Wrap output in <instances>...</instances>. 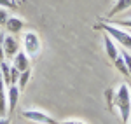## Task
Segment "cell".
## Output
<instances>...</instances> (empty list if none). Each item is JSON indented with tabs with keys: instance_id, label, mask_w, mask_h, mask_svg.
<instances>
[{
	"instance_id": "1",
	"label": "cell",
	"mask_w": 131,
	"mask_h": 124,
	"mask_svg": "<svg viewBox=\"0 0 131 124\" xmlns=\"http://www.w3.org/2000/svg\"><path fill=\"white\" fill-rule=\"evenodd\" d=\"M114 105L119 108V114H121L122 122H128L131 115V91L126 84H121L117 93H115V100Z\"/></svg>"
},
{
	"instance_id": "19",
	"label": "cell",
	"mask_w": 131,
	"mask_h": 124,
	"mask_svg": "<svg viewBox=\"0 0 131 124\" xmlns=\"http://www.w3.org/2000/svg\"><path fill=\"white\" fill-rule=\"evenodd\" d=\"M0 7H16L14 0H0Z\"/></svg>"
},
{
	"instance_id": "10",
	"label": "cell",
	"mask_w": 131,
	"mask_h": 124,
	"mask_svg": "<svg viewBox=\"0 0 131 124\" xmlns=\"http://www.w3.org/2000/svg\"><path fill=\"white\" fill-rule=\"evenodd\" d=\"M131 7V0H115V5L110 9L108 12V16H115V14H119V12H124V10H128Z\"/></svg>"
},
{
	"instance_id": "14",
	"label": "cell",
	"mask_w": 131,
	"mask_h": 124,
	"mask_svg": "<svg viewBox=\"0 0 131 124\" xmlns=\"http://www.w3.org/2000/svg\"><path fill=\"white\" fill-rule=\"evenodd\" d=\"M30 81V70H26V72H21L19 75V81H18V86H19V89H25L26 87V84Z\"/></svg>"
},
{
	"instance_id": "3",
	"label": "cell",
	"mask_w": 131,
	"mask_h": 124,
	"mask_svg": "<svg viewBox=\"0 0 131 124\" xmlns=\"http://www.w3.org/2000/svg\"><path fill=\"white\" fill-rule=\"evenodd\" d=\"M23 44H25V49H26L28 58H30V56H37L39 51H40V40H39V35L33 33V31L25 33V37H23Z\"/></svg>"
},
{
	"instance_id": "9",
	"label": "cell",
	"mask_w": 131,
	"mask_h": 124,
	"mask_svg": "<svg viewBox=\"0 0 131 124\" xmlns=\"http://www.w3.org/2000/svg\"><path fill=\"white\" fill-rule=\"evenodd\" d=\"M23 19H19V18H16V16H12V18H9L7 19V23H5V28H7V31L9 33H19L21 28H23Z\"/></svg>"
},
{
	"instance_id": "7",
	"label": "cell",
	"mask_w": 131,
	"mask_h": 124,
	"mask_svg": "<svg viewBox=\"0 0 131 124\" xmlns=\"http://www.w3.org/2000/svg\"><path fill=\"white\" fill-rule=\"evenodd\" d=\"M12 66L18 68L19 72H26V70H30V58H28V54H26V52H18V54L14 56V63H12Z\"/></svg>"
},
{
	"instance_id": "8",
	"label": "cell",
	"mask_w": 131,
	"mask_h": 124,
	"mask_svg": "<svg viewBox=\"0 0 131 124\" xmlns=\"http://www.w3.org/2000/svg\"><path fill=\"white\" fill-rule=\"evenodd\" d=\"M105 51H107V56L110 58L112 61L119 56V49L115 46V40H112V37L107 35V33H105Z\"/></svg>"
},
{
	"instance_id": "12",
	"label": "cell",
	"mask_w": 131,
	"mask_h": 124,
	"mask_svg": "<svg viewBox=\"0 0 131 124\" xmlns=\"http://www.w3.org/2000/svg\"><path fill=\"white\" fill-rule=\"evenodd\" d=\"M0 72H2V77H4V81H5V86L9 84L10 86V65H7L5 61L0 63Z\"/></svg>"
},
{
	"instance_id": "4",
	"label": "cell",
	"mask_w": 131,
	"mask_h": 124,
	"mask_svg": "<svg viewBox=\"0 0 131 124\" xmlns=\"http://www.w3.org/2000/svg\"><path fill=\"white\" fill-rule=\"evenodd\" d=\"M23 117L37 124H58L56 119H52L51 115H47L42 110H26V112H23Z\"/></svg>"
},
{
	"instance_id": "24",
	"label": "cell",
	"mask_w": 131,
	"mask_h": 124,
	"mask_svg": "<svg viewBox=\"0 0 131 124\" xmlns=\"http://www.w3.org/2000/svg\"><path fill=\"white\" fill-rule=\"evenodd\" d=\"M129 91H131V87H129Z\"/></svg>"
},
{
	"instance_id": "23",
	"label": "cell",
	"mask_w": 131,
	"mask_h": 124,
	"mask_svg": "<svg viewBox=\"0 0 131 124\" xmlns=\"http://www.w3.org/2000/svg\"><path fill=\"white\" fill-rule=\"evenodd\" d=\"M0 124H9V121L5 117H0Z\"/></svg>"
},
{
	"instance_id": "25",
	"label": "cell",
	"mask_w": 131,
	"mask_h": 124,
	"mask_svg": "<svg viewBox=\"0 0 131 124\" xmlns=\"http://www.w3.org/2000/svg\"><path fill=\"white\" fill-rule=\"evenodd\" d=\"M129 33H131V31H129Z\"/></svg>"
},
{
	"instance_id": "6",
	"label": "cell",
	"mask_w": 131,
	"mask_h": 124,
	"mask_svg": "<svg viewBox=\"0 0 131 124\" xmlns=\"http://www.w3.org/2000/svg\"><path fill=\"white\" fill-rule=\"evenodd\" d=\"M18 98H19V87L16 84L9 86V91H7V108H9V114L14 112L16 105H18Z\"/></svg>"
},
{
	"instance_id": "18",
	"label": "cell",
	"mask_w": 131,
	"mask_h": 124,
	"mask_svg": "<svg viewBox=\"0 0 131 124\" xmlns=\"http://www.w3.org/2000/svg\"><path fill=\"white\" fill-rule=\"evenodd\" d=\"M4 58H5V54H4V33L0 31V63L4 61Z\"/></svg>"
},
{
	"instance_id": "5",
	"label": "cell",
	"mask_w": 131,
	"mask_h": 124,
	"mask_svg": "<svg viewBox=\"0 0 131 124\" xmlns=\"http://www.w3.org/2000/svg\"><path fill=\"white\" fill-rule=\"evenodd\" d=\"M18 52H19V44L16 42V39L12 35L4 37V54L9 56V58H14Z\"/></svg>"
},
{
	"instance_id": "11",
	"label": "cell",
	"mask_w": 131,
	"mask_h": 124,
	"mask_svg": "<svg viewBox=\"0 0 131 124\" xmlns=\"http://www.w3.org/2000/svg\"><path fill=\"white\" fill-rule=\"evenodd\" d=\"M114 65H115V68L122 73V75H126V77H129V73H128V68H126V61H124V58H122V54L119 52V56L114 60Z\"/></svg>"
},
{
	"instance_id": "2",
	"label": "cell",
	"mask_w": 131,
	"mask_h": 124,
	"mask_svg": "<svg viewBox=\"0 0 131 124\" xmlns=\"http://www.w3.org/2000/svg\"><path fill=\"white\" fill-rule=\"evenodd\" d=\"M100 28L107 35H110L112 40L119 42L124 49H131V33L129 31H124L121 30V28H117L115 25H108V23H103V25H100Z\"/></svg>"
},
{
	"instance_id": "16",
	"label": "cell",
	"mask_w": 131,
	"mask_h": 124,
	"mask_svg": "<svg viewBox=\"0 0 131 124\" xmlns=\"http://www.w3.org/2000/svg\"><path fill=\"white\" fill-rule=\"evenodd\" d=\"M122 54V58H124V61H126V68H128V73H129V79H131V54L126 49L121 52Z\"/></svg>"
},
{
	"instance_id": "17",
	"label": "cell",
	"mask_w": 131,
	"mask_h": 124,
	"mask_svg": "<svg viewBox=\"0 0 131 124\" xmlns=\"http://www.w3.org/2000/svg\"><path fill=\"white\" fill-rule=\"evenodd\" d=\"M7 19H9V14H7L5 7H0V25H5Z\"/></svg>"
},
{
	"instance_id": "26",
	"label": "cell",
	"mask_w": 131,
	"mask_h": 124,
	"mask_svg": "<svg viewBox=\"0 0 131 124\" xmlns=\"http://www.w3.org/2000/svg\"><path fill=\"white\" fill-rule=\"evenodd\" d=\"M129 124H131V122H129Z\"/></svg>"
},
{
	"instance_id": "13",
	"label": "cell",
	"mask_w": 131,
	"mask_h": 124,
	"mask_svg": "<svg viewBox=\"0 0 131 124\" xmlns=\"http://www.w3.org/2000/svg\"><path fill=\"white\" fill-rule=\"evenodd\" d=\"M9 114V108H7V96L5 93L0 89V117H5Z\"/></svg>"
},
{
	"instance_id": "15",
	"label": "cell",
	"mask_w": 131,
	"mask_h": 124,
	"mask_svg": "<svg viewBox=\"0 0 131 124\" xmlns=\"http://www.w3.org/2000/svg\"><path fill=\"white\" fill-rule=\"evenodd\" d=\"M19 75H21V72L18 70V68L10 66V86H12V84H18V81H19Z\"/></svg>"
},
{
	"instance_id": "22",
	"label": "cell",
	"mask_w": 131,
	"mask_h": 124,
	"mask_svg": "<svg viewBox=\"0 0 131 124\" xmlns=\"http://www.w3.org/2000/svg\"><path fill=\"white\" fill-rule=\"evenodd\" d=\"M61 124H84V122H81V121H65Z\"/></svg>"
},
{
	"instance_id": "20",
	"label": "cell",
	"mask_w": 131,
	"mask_h": 124,
	"mask_svg": "<svg viewBox=\"0 0 131 124\" xmlns=\"http://www.w3.org/2000/svg\"><path fill=\"white\" fill-rule=\"evenodd\" d=\"M117 25H121V26H126V28H131V19H122V21H119Z\"/></svg>"
},
{
	"instance_id": "21",
	"label": "cell",
	"mask_w": 131,
	"mask_h": 124,
	"mask_svg": "<svg viewBox=\"0 0 131 124\" xmlns=\"http://www.w3.org/2000/svg\"><path fill=\"white\" fill-rule=\"evenodd\" d=\"M4 87H5V81H4V77H2V72H0V89L4 91Z\"/></svg>"
}]
</instances>
